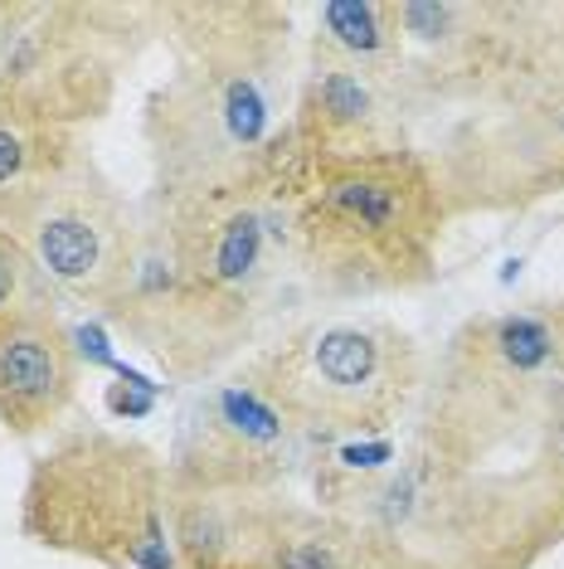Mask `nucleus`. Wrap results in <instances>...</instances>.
<instances>
[{
    "mask_svg": "<svg viewBox=\"0 0 564 569\" xmlns=\"http://www.w3.org/2000/svg\"><path fill=\"white\" fill-rule=\"evenodd\" d=\"M175 44V73L147 102L151 196H195L259 180L292 137V16L259 0L151 6Z\"/></svg>",
    "mask_w": 564,
    "mask_h": 569,
    "instance_id": "nucleus-1",
    "label": "nucleus"
},
{
    "mask_svg": "<svg viewBox=\"0 0 564 569\" xmlns=\"http://www.w3.org/2000/svg\"><path fill=\"white\" fill-rule=\"evenodd\" d=\"M322 511L351 516L443 569H525L564 536V477L545 458L521 472L453 468L429 448H365L361 462L316 458Z\"/></svg>",
    "mask_w": 564,
    "mask_h": 569,
    "instance_id": "nucleus-2",
    "label": "nucleus"
},
{
    "mask_svg": "<svg viewBox=\"0 0 564 569\" xmlns=\"http://www.w3.org/2000/svg\"><path fill=\"white\" fill-rule=\"evenodd\" d=\"M453 224L423 151H394L361 166L306 171L292 157L282 204L292 278L326 302H375L419 292L439 278V249Z\"/></svg>",
    "mask_w": 564,
    "mask_h": 569,
    "instance_id": "nucleus-3",
    "label": "nucleus"
},
{
    "mask_svg": "<svg viewBox=\"0 0 564 569\" xmlns=\"http://www.w3.org/2000/svg\"><path fill=\"white\" fill-rule=\"evenodd\" d=\"M20 530L34 546L102 569H181L165 458L102 423L59 429L34 452L20 491Z\"/></svg>",
    "mask_w": 564,
    "mask_h": 569,
    "instance_id": "nucleus-4",
    "label": "nucleus"
},
{
    "mask_svg": "<svg viewBox=\"0 0 564 569\" xmlns=\"http://www.w3.org/2000/svg\"><path fill=\"white\" fill-rule=\"evenodd\" d=\"M564 413V366L545 307L467 317L447 336L419 395L414 443L453 468H486L496 452L545 438Z\"/></svg>",
    "mask_w": 564,
    "mask_h": 569,
    "instance_id": "nucleus-5",
    "label": "nucleus"
},
{
    "mask_svg": "<svg viewBox=\"0 0 564 569\" xmlns=\"http://www.w3.org/2000/svg\"><path fill=\"white\" fill-rule=\"evenodd\" d=\"M239 370L312 448L370 443L400 429L429 380L414 336L370 312L312 317Z\"/></svg>",
    "mask_w": 564,
    "mask_h": 569,
    "instance_id": "nucleus-6",
    "label": "nucleus"
},
{
    "mask_svg": "<svg viewBox=\"0 0 564 569\" xmlns=\"http://www.w3.org/2000/svg\"><path fill=\"white\" fill-rule=\"evenodd\" d=\"M409 108L467 102L496 112L564 83V6L531 0H400Z\"/></svg>",
    "mask_w": 564,
    "mask_h": 569,
    "instance_id": "nucleus-7",
    "label": "nucleus"
},
{
    "mask_svg": "<svg viewBox=\"0 0 564 569\" xmlns=\"http://www.w3.org/2000/svg\"><path fill=\"white\" fill-rule=\"evenodd\" d=\"M151 30V6H0V108L79 132L118 98Z\"/></svg>",
    "mask_w": 564,
    "mask_h": 569,
    "instance_id": "nucleus-8",
    "label": "nucleus"
},
{
    "mask_svg": "<svg viewBox=\"0 0 564 569\" xmlns=\"http://www.w3.org/2000/svg\"><path fill=\"white\" fill-rule=\"evenodd\" d=\"M0 239H10L49 302L108 312L132 268L141 219L83 151L30 196L0 204Z\"/></svg>",
    "mask_w": 564,
    "mask_h": 569,
    "instance_id": "nucleus-9",
    "label": "nucleus"
},
{
    "mask_svg": "<svg viewBox=\"0 0 564 569\" xmlns=\"http://www.w3.org/2000/svg\"><path fill=\"white\" fill-rule=\"evenodd\" d=\"M429 166L453 219L545 204L564 190V83L511 108L472 112L439 141Z\"/></svg>",
    "mask_w": 564,
    "mask_h": 569,
    "instance_id": "nucleus-10",
    "label": "nucleus"
},
{
    "mask_svg": "<svg viewBox=\"0 0 564 569\" xmlns=\"http://www.w3.org/2000/svg\"><path fill=\"white\" fill-rule=\"evenodd\" d=\"M141 356H151L171 380H210L229 360L243 356V346L259 336V312L229 302V297L200 288L175 263L165 239L141 214V239L127 268L122 292L102 312Z\"/></svg>",
    "mask_w": 564,
    "mask_h": 569,
    "instance_id": "nucleus-11",
    "label": "nucleus"
},
{
    "mask_svg": "<svg viewBox=\"0 0 564 569\" xmlns=\"http://www.w3.org/2000/svg\"><path fill=\"white\" fill-rule=\"evenodd\" d=\"M306 438L234 370L204 385L181 413L175 443L165 452L171 491H278L306 458Z\"/></svg>",
    "mask_w": 564,
    "mask_h": 569,
    "instance_id": "nucleus-12",
    "label": "nucleus"
},
{
    "mask_svg": "<svg viewBox=\"0 0 564 569\" xmlns=\"http://www.w3.org/2000/svg\"><path fill=\"white\" fill-rule=\"evenodd\" d=\"M409 102L384 73L312 59L292 102V157L306 171L409 151Z\"/></svg>",
    "mask_w": 564,
    "mask_h": 569,
    "instance_id": "nucleus-13",
    "label": "nucleus"
},
{
    "mask_svg": "<svg viewBox=\"0 0 564 569\" xmlns=\"http://www.w3.org/2000/svg\"><path fill=\"white\" fill-rule=\"evenodd\" d=\"M83 385L73 331L49 302H34L0 331V429L16 438H54Z\"/></svg>",
    "mask_w": 564,
    "mask_h": 569,
    "instance_id": "nucleus-14",
    "label": "nucleus"
},
{
    "mask_svg": "<svg viewBox=\"0 0 564 569\" xmlns=\"http://www.w3.org/2000/svg\"><path fill=\"white\" fill-rule=\"evenodd\" d=\"M298 501L288 491H171V546L181 569H278Z\"/></svg>",
    "mask_w": 564,
    "mask_h": 569,
    "instance_id": "nucleus-15",
    "label": "nucleus"
},
{
    "mask_svg": "<svg viewBox=\"0 0 564 569\" xmlns=\"http://www.w3.org/2000/svg\"><path fill=\"white\" fill-rule=\"evenodd\" d=\"M278 569H443V565L409 550L404 540L384 536L375 526L351 521V516L298 507L288 521V536L278 546Z\"/></svg>",
    "mask_w": 564,
    "mask_h": 569,
    "instance_id": "nucleus-16",
    "label": "nucleus"
},
{
    "mask_svg": "<svg viewBox=\"0 0 564 569\" xmlns=\"http://www.w3.org/2000/svg\"><path fill=\"white\" fill-rule=\"evenodd\" d=\"M400 54H404L400 0H326V6H316L312 59L370 69L394 83Z\"/></svg>",
    "mask_w": 564,
    "mask_h": 569,
    "instance_id": "nucleus-17",
    "label": "nucleus"
},
{
    "mask_svg": "<svg viewBox=\"0 0 564 569\" xmlns=\"http://www.w3.org/2000/svg\"><path fill=\"white\" fill-rule=\"evenodd\" d=\"M83 137L73 127L30 118V112L0 108V204L30 196L49 176L83 157Z\"/></svg>",
    "mask_w": 564,
    "mask_h": 569,
    "instance_id": "nucleus-18",
    "label": "nucleus"
},
{
    "mask_svg": "<svg viewBox=\"0 0 564 569\" xmlns=\"http://www.w3.org/2000/svg\"><path fill=\"white\" fill-rule=\"evenodd\" d=\"M34 302H49V297L40 292V282H34L30 268H24V258L10 249V239H0V331H6L20 312H30Z\"/></svg>",
    "mask_w": 564,
    "mask_h": 569,
    "instance_id": "nucleus-19",
    "label": "nucleus"
},
{
    "mask_svg": "<svg viewBox=\"0 0 564 569\" xmlns=\"http://www.w3.org/2000/svg\"><path fill=\"white\" fill-rule=\"evenodd\" d=\"M550 312V331H555V346H560V366H564V297L555 307H545Z\"/></svg>",
    "mask_w": 564,
    "mask_h": 569,
    "instance_id": "nucleus-20",
    "label": "nucleus"
}]
</instances>
